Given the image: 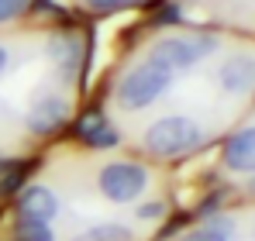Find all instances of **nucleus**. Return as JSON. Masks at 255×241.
Listing matches in <instances>:
<instances>
[{
  "mask_svg": "<svg viewBox=\"0 0 255 241\" xmlns=\"http://www.w3.org/2000/svg\"><path fill=\"white\" fill-rule=\"evenodd\" d=\"M204 145V127L190 118H162L145 131V148L155 159H179Z\"/></svg>",
  "mask_w": 255,
  "mask_h": 241,
  "instance_id": "f257e3e1",
  "label": "nucleus"
},
{
  "mask_svg": "<svg viewBox=\"0 0 255 241\" xmlns=\"http://www.w3.org/2000/svg\"><path fill=\"white\" fill-rule=\"evenodd\" d=\"M169 86H172L169 69H162V66H155V62H145V66L131 69L125 80H121V86H118V104H121L125 111H145V107H152Z\"/></svg>",
  "mask_w": 255,
  "mask_h": 241,
  "instance_id": "f03ea898",
  "label": "nucleus"
},
{
  "mask_svg": "<svg viewBox=\"0 0 255 241\" xmlns=\"http://www.w3.org/2000/svg\"><path fill=\"white\" fill-rule=\"evenodd\" d=\"M214 48H217V38L211 35H193V38H162L152 45V55L148 62L162 66V69H190L197 66L200 59H207Z\"/></svg>",
  "mask_w": 255,
  "mask_h": 241,
  "instance_id": "7ed1b4c3",
  "label": "nucleus"
},
{
  "mask_svg": "<svg viewBox=\"0 0 255 241\" xmlns=\"http://www.w3.org/2000/svg\"><path fill=\"white\" fill-rule=\"evenodd\" d=\"M100 193L114 203H128V200H138L148 186V172L134 162H111L100 169Z\"/></svg>",
  "mask_w": 255,
  "mask_h": 241,
  "instance_id": "20e7f679",
  "label": "nucleus"
},
{
  "mask_svg": "<svg viewBox=\"0 0 255 241\" xmlns=\"http://www.w3.org/2000/svg\"><path fill=\"white\" fill-rule=\"evenodd\" d=\"M66 118H69V104L59 93H45V97H38L31 104V111H28V127L35 134H48V131H59L66 124Z\"/></svg>",
  "mask_w": 255,
  "mask_h": 241,
  "instance_id": "39448f33",
  "label": "nucleus"
},
{
  "mask_svg": "<svg viewBox=\"0 0 255 241\" xmlns=\"http://www.w3.org/2000/svg\"><path fill=\"white\" fill-rule=\"evenodd\" d=\"M17 214L21 221H38V224H48L55 214H59V200L48 186H28L17 200Z\"/></svg>",
  "mask_w": 255,
  "mask_h": 241,
  "instance_id": "423d86ee",
  "label": "nucleus"
},
{
  "mask_svg": "<svg viewBox=\"0 0 255 241\" xmlns=\"http://www.w3.org/2000/svg\"><path fill=\"white\" fill-rule=\"evenodd\" d=\"M217 80H221V86H224L228 93H249V90H255V59L245 55V52L224 59Z\"/></svg>",
  "mask_w": 255,
  "mask_h": 241,
  "instance_id": "0eeeda50",
  "label": "nucleus"
},
{
  "mask_svg": "<svg viewBox=\"0 0 255 241\" xmlns=\"http://www.w3.org/2000/svg\"><path fill=\"white\" fill-rule=\"evenodd\" d=\"M224 165L231 172H255V127H242L224 141Z\"/></svg>",
  "mask_w": 255,
  "mask_h": 241,
  "instance_id": "6e6552de",
  "label": "nucleus"
},
{
  "mask_svg": "<svg viewBox=\"0 0 255 241\" xmlns=\"http://www.w3.org/2000/svg\"><path fill=\"white\" fill-rule=\"evenodd\" d=\"M80 138H83L90 148H114V145L121 141L118 127H114V124H107L97 111H93V114H86V118L80 120Z\"/></svg>",
  "mask_w": 255,
  "mask_h": 241,
  "instance_id": "1a4fd4ad",
  "label": "nucleus"
},
{
  "mask_svg": "<svg viewBox=\"0 0 255 241\" xmlns=\"http://www.w3.org/2000/svg\"><path fill=\"white\" fill-rule=\"evenodd\" d=\"M28 172H31V165H28V162H3V169H0V197L17 193V190H21V183L28 179Z\"/></svg>",
  "mask_w": 255,
  "mask_h": 241,
  "instance_id": "9d476101",
  "label": "nucleus"
},
{
  "mask_svg": "<svg viewBox=\"0 0 255 241\" xmlns=\"http://www.w3.org/2000/svg\"><path fill=\"white\" fill-rule=\"evenodd\" d=\"M48 55L62 66V69H73L76 66V59H80V45H76V38H69V35H55L52 38V45H48Z\"/></svg>",
  "mask_w": 255,
  "mask_h": 241,
  "instance_id": "9b49d317",
  "label": "nucleus"
},
{
  "mask_svg": "<svg viewBox=\"0 0 255 241\" xmlns=\"http://www.w3.org/2000/svg\"><path fill=\"white\" fill-rule=\"evenodd\" d=\"M134 235L128 231L125 224H97V228H90L83 231L76 241H131Z\"/></svg>",
  "mask_w": 255,
  "mask_h": 241,
  "instance_id": "f8f14e48",
  "label": "nucleus"
},
{
  "mask_svg": "<svg viewBox=\"0 0 255 241\" xmlns=\"http://www.w3.org/2000/svg\"><path fill=\"white\" fill-rule=\"evenodd\" d=\"M14 238L17 241H52V231H48V224H38V221H21Z\"/></svg>",
  "mask_w": 255,
  "mask_h": 241,
  "instance_id": "ddd939ff",
  "label": "nucleus"
},
{
  "mask_svg": "<svg viewBox=\"0 0 255 241\" xmlns=\"http://www.w3.org/2000/svg\"><path fill=\"white\" fill-rule=\"evenodd\" d=\"M228 231H231V224L228 221H217L214 228H200V231L186 235L183 241H228Z\"/></svg>",
  "mask_w": 255,
  "mask_h": 241,
  "instance_id": "4468645a",
  "label": "nucleus"
},
{
  "mask_svg": "<svg viewBox=\"0 0 255 241\" xmlns=\"http://www.w3.org/2000/svg\"><path fill=\"white\" fill-rule=\"evenodd\" d=\"M141 0H86L90 10H100V14H114V10H128V7H138Z\"/></svg>",
  "mask_w": 255,
  "mask_h": 241,
  "instance_id": "2eb2a0df",
  "label": "nucleus"
},
{
  "mask_svg": "<svg viewBox=\"0 0 255 241\" xmlns=\"http://www.w3.org/2000/svg\"><path fill=\"white\" fill-rule=\"evenodd\" d=\"M28 3L31 0H0V24L10 21V17H17L21 10H28Z\"/></svg>",
  "mask_w": 255,
  "mask_h": 241,
  "instance_id": "dca6fc26",
  "label": "nucleus"
},
{
  "mask_svg": "<svg viewBox=\"0 0 255 241\" xmlns=\"http://www.w3.org/2000/svg\"><path fill=\"white\" fill-rule=\"evenodd\" d=\"M162 210H166L162 203H141V207H138V217H145V221H152V217H159Z\"/></svg>",
  "mask_w": 255,
  "mask_h": 241,
  "instance_id": "f3484780",
  "label": "nucleus"
},
{
  "mask_svg": "<svg viewBox=\"0 0 255 241\" xmlns=\"http://www.w3.org/2000/svg\"><path fill=\"white\" fill-rule=\"evenodd\" d=\"M155 21H159V24H166V21H169V24H172V21H179V10H176V7H166Z\"/></svg>",
  "mask_w": 255,
  "mask_h": 241,
  "instance_id": "a211bd4d",
  "label": "nucleus"
},
{
  "mask_svg": "<svg viewBox=\"0 0 255 241\" xmlns=\"http://www.w3.org/2000/svg\"><path fill=\"white\" fill-rule=\"evenodd\" d=\"M3 69H7V48L0 45V73H3Z\"/></svg>",
  "mask_w": 255,
  "mask_h": 241,
  "instance_id": "6ab92c4d",
  "label": "nucleus"
},
{
  "mask_svg": "<svg viewBox=\"0 0 255 241\" xmlns=\"http://www.w3.org/2000/svg\"><path fill=\"white\" fill-rule=\"evenodd\" d=\"M252 190H255V179H252Z\"/></svg>",
  "mask_w": 255,
  "mask_h": 241,
  "instance_id": "aec40b11",
  "label": "nucleus"
}]
</instances>
